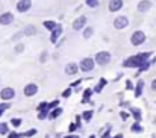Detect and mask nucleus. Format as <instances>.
I'll return each mask as SVG.
<instances>
[{
	"label": "nucleus",
	"mask_w": 156,
	"mask_h": 138,
	"mask_svg": "<svg viewBox=\"0 0 156 138\" xmlns=\"http://www.w3.org/2000/svg\"><path fill=\"white\" fill-rule=\"evenodd\" d=\"M150 52H144V53H140L136 56H130L124 61V67H130V68H141L146 62H149V58H150Z\"/></svg>",
	"instance_id": "1"
},
{
	"label": "nucleus",
	"mask_w": 156,
	"mask_h": 138,
	"mask_svg": "<svg viewBox=\"0 0 156 138\" xmlns=\"http://www.w3.org/2000/svg\"><path fill=\"white\" fill-rule=\"evenodd\" d=\"M130 41H132L133 46H141V44L146 41V34H144L143 31H136V32H133Z\"/></svg>",
	"instance_id": "2"
},
{
	"label": "nucleus",
	"mask_w": 156,
	"mask_h": 138,
	"mask_svg": "<svg viewBox=\"0 0 156 138\" xmlns=\"http://www.w3.org/2000/svg\"><path fill=\"white\" fill-rule=\"evenodd\" d=\"M109 61H111V53H108V52H99L96 55V62L99 65H106Z\"/></svg>",
	"instance_id": "3"
},
{
	"label": "nucleus",
	"mask_w": 156,
	"mask_h": 138,
	"mask_svg": "<svg viewBox=\"0 0 156 138\" xmlns=\"http://www.w3.org/2000/svg\"><path fill=\"white\" fill-rule=\"evenodd\" d=\"M94 62H96V59H91V58L82 59V62H80V70H82V71H91V70L94 68Z\"/></svg>",
	"instance_id": "4"
},
{
	"label": "nucleus",
	"mask_w": 156,
	"mask_h": 138,
	"mask_svg": "<svg viewBox=\"0 0 156 138\" xmlns=\"http://www.w3.org/2000/svg\"><path fill=\"white\" fill-rule=\"evenodd\" d=\"M127 24H129V20H127V17H124V15L117 17V18L114 20V26H115V29H124Z\"/></svg>",
	"instance_id": "5"
},
{
	"label": "nucleus",
	"mask_w": 156,
	"mask_h": 138,
	"mask_svg": "<svg viewBox=\"0 0 156 138\" xmlns=\"http://www.w3.org/2000/svg\"><path fill=\"white\" fill-rule=\"evenodd\" d=\"M30 6H32V2L30 0H20L17 3V11L18 12H26V11L30 9Z\"/></svg>",
	"instance_id": "6"
},
{
	"label": "nucleus",
	"mask_w": 156,
	"mask_h": 138,
	"mask_svg": "<svg viewBox=\"0 0 156 138\" xmlns=\"http://www.w3.org/2000/svg\"><path fill=\"white\" fill-rule=\"evenodd\" d=\"M12 21H14V15L11 12H5V14L0 15V24L6 26V24H11Z\"/></svg>",
	"instance_id": "7"
},
{
	"label": "nucleus",
	"mask_w": 156,
	"mask_h": 138,
	"mask_svg": "<svg viewBox=\"0 0 156 138\" xmlns=\"http://www.w3.org/2000/svg\"><path fill=\"white\" fill-rule=\"evenodd\" d=\"M85 24H87V18L85 17H79V18H76L73 21V29L74 31H80V29H83Z\"/></svg>",
	"instance_id": "8"
},
{
	"label": "nucleus",
	"mask_w": 156,
	"mask_h": 138,
	"mask_svg": "<svg viewBox=\"0 0 156 138\" xmlns=\"http://www.w3.org/2000/svg\"><path fill=\"white\" fill-rule=\"evenodd\" d=\"M15 96V91L12 90V88H3L2 91H0V97L3 99V100H9V99H12Z\"/></svg>",
	"instance_id": "9"
},
{
	"label": "nucleus",
	"mask_w": 156,
	"mask_h": 138,
	"mask_svg": "<svg viewBox=\"0 0 156 138\" xmlns=\"http://www.w3.org/2000/svg\"><path fill=\"white\" fill-rule=\"evenodd\" d=\"M121 8H123V0H111L109 2V11L111 12H115Z\"/></svg>",
	"instance_id": "10"
},
{
	"label": "nucleus",
	"mask_w": 156,
	"mask_h": 138,
	"mask_svg": "<svg viewBox=\"0 0 156 138\" xmlns=\"http://www.w3.org/2000/svg\"><path fill=\"white\" fill-rule=\"evenodd\" d=\"M37 91H38V87H37L35 84H29V85H26V87H24V94H26L27 97H30V96L37 94Z\"/></svg>",
	"instance_id": "11"
},
{
	"label": "nucleus",
	"mask_w": 156,
	"mask_h": 138,
	"mask_svg": "<svg viewBox=\"0 0 156 138\" xmlns=\"http://www.w3.org/2000/svg\"><path fill=\"white\" fill-rule=\"evenodd\" d=\"M150 8H152V3L149 0H143V2L138 3V11L140 12H147Z\"/></svg>",
	"instance_id": "12"
},
{
	"label": "nucleus",
	"mask_w": 156,
	"mask_h": 138,
	"mask_svg": "<svg viewBox=\"0 0 156 138\" xmlns=\"http://www.w3.org/2000/svg\"><path fill=\"white\" fill-rule=\"evenodd\" d=\"M62 34V27L61 26H56L55 29L52 31V37H50V41L52 43H56V40L59 38V35Z\"/></svg>",
	"instance_id": "13"
},
{
	"label": "nucleus",
	"mask_w": 156,
	"mask_h": 138,
	"mask_svg": "<svg viewBox=\"0 0 156 138\" xmlns=\"http://www.w3.org/2000/svg\"><path fill=\"white\" fill-rule=\"evenodd\" d=\"M65 73H67V74H76V73H77V65L73 64V62L68 64V65L65 67Z\"/></svg>",
	"instance_id": "14"
},
{
	"label": "nucleus",
	"mask_w": 156,
	"mask_h": 138,
	"mask_svg": "<svg viewBox=\"0 0 156 138\" xmlns=\"http://www.w3.org/2000/svg\"><path fill=\"white\" fill-rule=\"evenodd\" d=\"M61 114H62V109H61V108H56V109H53L52 112H50L49 118H58Z\"/></svg>",
	"instance_id": "15"
},
{
	"label": "nucleus",
	"mask_w": 156,
	"mask_h": 138,
	"mask_svg": "<svg viewBox=\"0 0 156 138\" xmlns=\"http://www.w3.org/2000/svg\"><path fill=\"white\" fill-rule=\"evenodd\" d=\"M23 32H24V35H34V34H37V29L34 26H27Z\"/></svg>",
	"instance_id": "16"
},
{
	"label": "nucleus",
	"mask_w": 156,
	"mask_h": 138,
	"mask_svg": "<svg viewBox=\"0 0 156 138\" xmlns=\"http://www.w3.org/2000/svg\"><path fill=\"white\" fill-rule=\"evenodd\" d=\"M143 87H144V82H143V81H140V82H138V87H136V90H135V96H136V97H140V96H141Z\"/></svg>",
	"instance_id": "17"
},
{
	"label": "nucleus",
	"mask_w": 156,
	"mask_h": 138,
	"mask_svg": "<svg viewBox=\"0 0 156 138\" xmlns=\"http://www.w3.org/2000/svg\"><path fill=\"white\" fill-rule=\"evenodd\" d=\"M56 26H58V24H56L55 21H44V27H47L49 31H53Z\"/></svg>",
	"instance_id": "18"
},
{
	"label": "nucleus",
	"mask_w": 156,
	"mask_h": 138,
	"mask_svg": "<svg viewBox=\"0 0 156 138\" xmlns=\"http://www.w3.org/2000/svg\"><path fill=\"white\" fill-rule=\"evenodd\" d=\"M105 85H106V81H105V79H102V81L99 82V85H97V87L94 88V91H96V93H100L102 90H103V87H105Z\"/></svg>",
	"instance_id": "19"
},
{
	"label": "nucleus",
	"mask_w": 156,
	"mask_h": 138,
	"mask_svg": "<svg viewBox=\"0 0 156 138\" xmlns=\"http://www.w3.org/2000/svg\"><path fill=\"white\" fill-rule=\"evenodd\" d=\"M50 108H49V105L46 103V102H43V103H40V106H38V111H44V112H47Z\"/></svg>",
	"instance_id": "20"
},
{
	"label": "nucleus",
	"mask_w": 156,
	"mask_h": 138,
	"mask_svg": "<svg viewBox=\"0 0 156 138\" xmlns=\"http://www.w3.org/2000/svg\"><path fill=\"white\" fill-rule=\"evenodd\" d=\"M91 118H93V111H85L83 112V120L85 122H90Z\"/></svg>",
	"instance_id": "21"
},
{
	"label": "nucleus",
	"mask_w": 156,
	"mask_h": 138,
	"mask_svg": "<svg viewBox=\"0 0 156 138\" xmlns=\"http://www.w3.org/2000/svg\"><path fill=\"white\" fill-rule=\"evenodd\" d=\"M132 132H143V128L140 126V122H135V125L132 126Z\"/></svg>",
	"instance_id": "22"
},
{
	"label": "nucleus",
	"mask_w": 156,
	"mask_h": 138,
	"mask_svg": "<svg viewBox=\"0 0 156 138\" xmlns=\"http://www.w3.org/2000/svg\"><path fill=\"white\" fill-rule=\"evenodd\" d=\"M91 94H93V91H91V90H85V93H83V100H82V103H87V100L91 97Z\"/></svg>",
	"instance_id": "23"
},
{
	"label": "nucleus",
	"mask_w": 156,
	"mask_h": 138,
	"mask_svg": "<svg viewBox=\"0 0 156 138\" xmlns=\"http://www.w3.org/2000/svg\"><path fill=\"white\" fill-rule=\"evenodd\" d=\"M85 2L90 8H97L99 6V0H85Z\"/></svg>",
	"instance_id": "24"
},
{
	"label": "nucleus",
	"mask_w": 156,
	"mask_h": 138,
	"mask_svg": "<svg viewBox=\"0 0 156 138\" xmlns=\"http://www.w3.org/2000/svg\"><path fill=\"white\" fill-rule=\"evenodd\" d=\"M0 134L2 135H6V134H9V131H8V125H0Z\"/></svg>",
	"instance_id": "25"
},
{
	"label": "nucleus",
	"mask_w": 156,
	"mask_h": 138,
	"mask_svg": "<svg viewBox=\"0 0 156 138\" xmlns=\"http://www.w3.org/2000/svg\"><path fill=\"white\" fill-rule=\"evenodd\" d=\"M133 118L136 122H141V112H140V109H133Z\"/></svg>",
	"instance_id": "26"
},
{
	"label": "nucleus",
	"mask_w": 156,
	"mask_h": 138,
	"mask_svg": "<svg viewBox=\"0 0 156 138\" xmlns=\"http://www.w3.org/2000/svg\"><path fill=\"white\" fill-rule=\"evenodd\" d=\"M93 35V27H88V29H85V32H83V37L85 38H90Z\"/></svg>",
	"instance_id": "27"
},
{
	"label": "nucleus",
	"mask_w": 156,
	"mask_h": 138,
	"mask_svg": "<svg viewBox=\"0 0 156 138\" xmlns=\"http://www.w3.org/2000/svg\"><path fill=\"white\" fill-rule=\"evenodd\" d=\"M11 123H12L14 126H20V125H21V120H20V118H12Z\"/></svg>",
	"instance_id": "28"
},
{
	"label": "nucleus",
	"mask_w": 156,
	"mask_h": 138,
	"mask_svg": "<svg viewBox=\"0 0 156 138\" xmlns=\"http://www.w3.org/2000/svg\"><path fill=\"white\" fill-rule=\"evenodd\" d=\"M47 114H49V112H44V111H40V114H38V118H41V120H43V118H46V117H47Z\"/></svg>",
	"instance_id": "29"
},
{
	"label": "nucleus",
	"mask_w": 156,
	"mask_h": 138,
	"mask_svg": "<svg viewBox=\"0 0 156 138\" xmlns=\"http://www.w3.org/2000/svg\"><path fill=\"white\" fill-rule=\"evenodd\" d=\"M23 49H24L23 44H18V46L15 47V53H21V52H23Z\"/></svg>",
	"instance_id": "30"
},
{
	"label": "nucleus",
	"mask_w": 156,
	"mask_h": 138,
	"mask_svg": "<svg viewBox=\"0 0 156 138\" xmlns=\"http://www.w3.org/2000/svg\"><path fill=\"white\" fill-rule=\"evenodd\" d=\"M8 137L9 138H20L21 135H20V134H17V132H11V134H8Z\"/></svg>",
	"instance_id": "31"
},
{
	"label": "nucleus",
	"mask_w": 156,
	"mask_h": 138,
	"mask_svg": "<svg viewBox=\"0 0 156 138\" xmlns=\"http://www.w3.org/2000/svg\"><path fill=\"white\" fill-rule=\"evenodd\" d=\"M35 134H37V131H35V129H32V131L26 132V134H24V137H32V135H35Z\"/></svg>",
	"instance_id": "32"
},
{
	"label": "nucleus",
	"mask_w": 156,
	"mask_h": 138,
	"mask_svg": "<svg viewBox=\"0 0 156 138\" xmlns=\"http://www.w3.org/2000/svg\"><path fill=\"white\" fill-rule=\"evenodd\" d=\"M58 103H59V102H58V100H55V102H52V103H49V108H50V109H52V108H56V106H58Z\"/></svg>",
	"instance_id": "33"
},
{
	"label": "nucleus",
	"mask_w": 156,
	"mask_h": 138,
	"mask_svg": "<svg viewBox=\"0 0 156 138\" xmlns=\"http://www.w3.org/2000/svg\"><path fill=\"white\" fill-rule=\"evenodd\" d=\"M79 125H74V123H71L70 125V132H73V131H76V128H77Z\"/></svg>",
	"instance_id": "34"
},
{
	"label": "nucleus",
	"mask_w": 156,
	"mask_h": 138,
	"mask_svg": "<svg viewBox=\"0 0 156 138\" xmlns=\"http://www.w3.org/2000/svg\"><path fill=\"white\" fill-rule=\"evenodd\" d=\"M71 96V90H67V91H64V97H70Z\"/></svg>",
	"instance_id": "35"
},
{
	"label": "nucleus",
	"mask_w": 156,
	"mask_h": 138,
	"mask_svg": "<svg viewBox=\"0 0 156 138\" xmlns=\"http://www.w3.org/2000/svg\"><path fill=\"white\" fill-rule=\"evenodd\" d=\"M152 90H153V91H156V79L152 82Z\"/></svg>",
	"instance_id": "36"
},
{
	"label": "nucleus",
	"mask_w": 156,
	"mask_h": 138,
	"mask_svg": "<svg viewBox=\"0 0 156 138\" xmlns=\"http://www.w3.org/2000/svg\"><path fill=\"white\" fill-rule=\"evenodd\" d=\"M0 108H2V109H6V108H9V105H8V103H5V105L2 103V105H0Z\"/></svg>",
	"instance_id": "37"
},
{
	"label": "nucleus",
	"mask_w": 156,
	"mask_h": 138,
	"mask_svg": "<svg viewBox=\"0 0 156 138\" xmlns=\"http://www.w3.org/2000/svg\"><path fill=\"white\" fill-rule=\"evenodd\" d=\"M127 117H129V114H126V112H123V114H121V118H123V120H126Z\"/></svg>",
	"instance_id": "38"
},
{
	"label": "nucleus",
	"mask_w": 156,
	"mask_h": 138,
	"mask_svg": "<svg viewBox=\"0 0 156 138\" xmlns=\"http://www.w3.org/2000/svg\"><path fill=\"white\" fill-rule=\"evenodd\" d=\"M114 138H123V135H121V134H118V135H115Z\"/></svg>",
	"instance_id": "39"
},
{
	"label": "nucleus",
	"mask_w": 156,
	"mask_h": 138,
	"mask_svg": "<svg viewBox=\"0 0 156 138\" xmlns=\"http://www.w3.org/2000/svg\"><path fill=\"white\" fill-rule=\"evenodd\" d=\"M65 138H79V137H74V135H68V137H65Z\"/></svg>",
	"instance_id": "40"
},
{
	"label": "nucleus",
	"mask_w": 156,
	"mask_h": 138,
	"mask_svg": "<svg viewBox=\"0 0 156 138\" xmlns=\"http://www.w3.org/2000/svg\"><path fill=\"white\" fill-rule=\"evenodd\" d=\"M0 117H2V108H0Z\"/></svg>",
	"instance_id": "41"
}]
</instances>
